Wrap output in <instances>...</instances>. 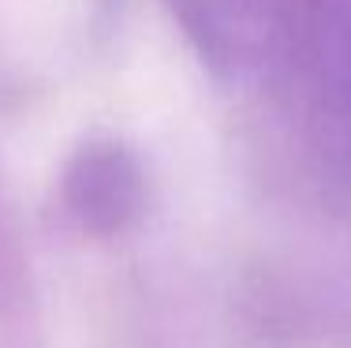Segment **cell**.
<instances>
[{
  "label": "cell",
  "instance_id": "obj_1",
  "mask_svg": "<svg viewBox=\"0 0 351 348\" xmlns=\"http://www.w3.org/2000/svg\"><path fill=\"white\" fill-rule=\"evenodd\" d=\"M60 198L68 218L86 236L112 240L128 232L142 213V169L135 154L116 139H90L68 157L60 176Z\"/></svg>",
  "mask_w": 351,
  "mask_h": 348
},
{
  "label": "cell",
  "instance_id": "obj_2",
  "mask_svg": "<svg viewBox=\"0 0 351 348\" xmlns=\"http://www.w3.org/2000/svg\"><path fill=\"white\" fill-rule=\"evenodd\" d=\"M348 113H351V68H348Z\"/></svg>",
  "mask_w": 351,
  "mask_h": 348
}]
</instances>
